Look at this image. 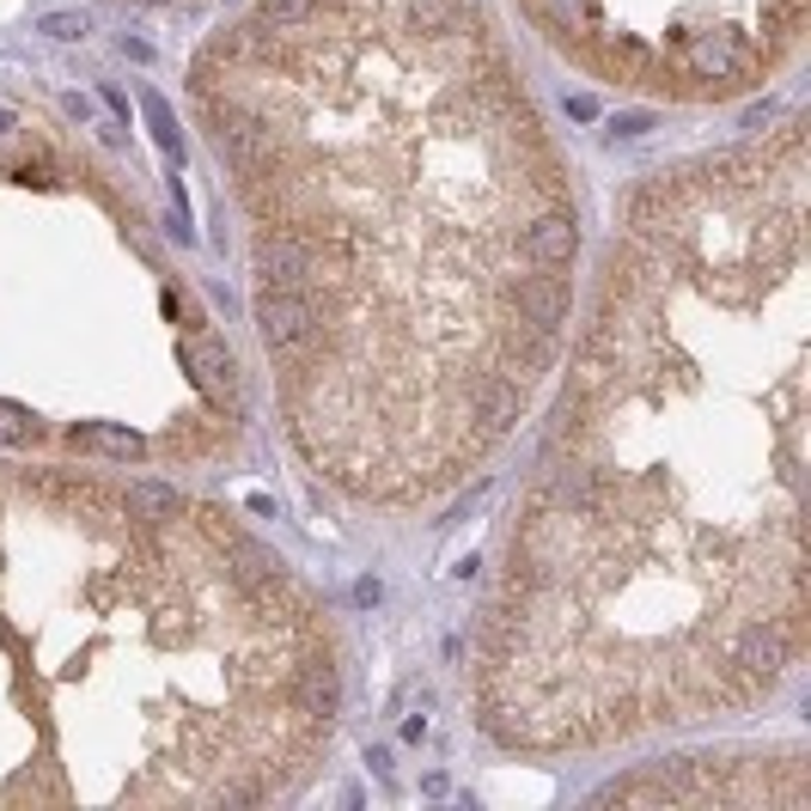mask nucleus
Segmentation results:
<instances>
[{
	"instance_id": "f257e3e1",
	"label": "nucleus",
	"mask_w": 811,
	"mask_h": 811,
	"mask_svg": "<svg viewBox=\"0 0 811 811\" xmlns=\"http://www.w3.org/2000/svg\"><path fill=\"white\" fill-rule=\"evenodd\" d=\"M555 372L470 640L483 744L598 756L781 702L811 659L806 111L628 184Z\"/></svg>"
},
{
	"instance_id": "f03ea898",
	"label": "nucleus",
	"mask_w": 811,
	"mask_h": 811,
	"mask_svg": "<svg viewBox=\"0 0 811 811\" xmlns=\"http://www.w3.org/2000/svg\"><path fill=\"white\" fill-rule=\"evenodd\" d=\"M184 104L244 232L275 421L427 512L531 421L580 312V184L488 0H232Z\"/></svg>"
},
{
	"instance_id": "7ed1b4c3",
	"label": "nucleus",
	"mask_w": 811,
	"mask_h": 811,
	"mask_svg": "<svg viewBox=\"0 0 811 811\" xmlns=\"http://www.w3.org/2000/svg\"><path fill=\"white\" fill-rule=\"evenodd\" d=\"M341 702L329 598L227 500L0 452V811L281 806Z\"/></svg>"
},
{
	"instance_id": "20e7f679",
	"label": "nucleus",
	"mask_w": 811,
	"mask_h": 811,
	"mask_svg": "<svg viewBox=\"0 0 811 811\" xmlns=\"http://www.w3.org/2000/svg\"><path fill=\"white\" fill-rule=\"evenodd\" d=\"M244 427V360L111 123L0 85V452L165 476Z\"/></svg>"
},
{
	"instance_id": "39448f33",
	"label": "nucleus",
	"mask_w": 811,
	"mask_h": 811,
	"mask_svg": "<svg viewBox=\"0 0 811 811\" xmlns=\"http://www.w3.org/2000/svg\"><path fill=\"white\" fill-rule=\"evenodd\" d=\"M512 13L586 85L671 111L756 99L811 31V0H512Z\"/></svg>"
},
{
	"instance_id": "423d86ee",
	"label": "nucleus",
	"mask_w": 811,
	"mask_h": 811,
	"mask_svg": "<svg viewBox=\"0 0 811 811\" xmlns=\"http://www.w3.org/2000/svg\"><path fill=\"white\" fill-rule=\"evenodd\" d=\"M592 806H690V811H806L811 806V751L806 744H714L635 763L628 775L592 793Z\"/></svg>"
},
{
	"instance_id": "0eeeda50",
	"label": "nucleus",
	"mask_w": 811,
	"mask_h": 811,
	"mask_svg": "<svg viewBox=\"0 0 811 811\" xmlns=\"http://www.w3.org/2000/svg\"><path fill=\"white\" fill-rule=\"evenodd\" d=\"M123 7H153V13H165V7H196V0H123Z\"/></svg>"
}]
</instances>
